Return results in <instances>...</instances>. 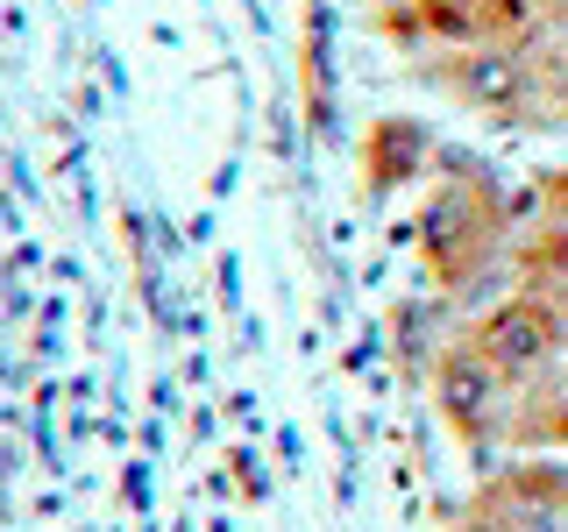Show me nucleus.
<instances>
[{
    "label": "nucleus",
    "mask_w": 568,
    "mask_h": 532,
    "mask_svg": "<svg viewBox=\"0 0 568 532\" xmlns=\"http://www.w3.org/2000/svg\"><path fill=\"white\" fill-rule=\"evenodd\" d=\"M419 79L434 93H448L455 106H469L476 121L555 129V114H547V71H540L532 43H476V50H448V58H419Z\"/></svg>",
    "instance_id": "f257e3e1"
},
{
    "label": "nucleus",
    "mask_w": 568,
    "mask_h": 532,
    "mask_svg": "<svg viewBox=\"0 0 568 532\" xmlns=\"http://www.w3.org/2000/svg\"><path fill=\"white\" fill-rule=\"evenodd\" d=\"M426 383H434V405H440V419L455 426V440H469L476 454L511 448V419H519V398H526V390L511 383L462 327L448 334V348L434 355Z\"/></svg>",
    "instance_id": "f03ea898"
},
{
    "label": "nucleus",
    "mask_w": 568,
    "mask_h": 532,
    "mask_svg": "<svg viewBox=\"0 0 568 532\" xmlns=\"http://www.w3.org/2000/svg\"><path fill=\"white\" fill-rule=\"evenodd\" d=\"M462 334H469V341L484 348L519 390L540 383V377H555V369L568 362V319H561V306L547 291H519V284H511L505 298H490L484 313L462 319Z\"/></svg>",
    "instance_id": "7ed1b4c3"
},
{
    "label": "nucleus",
    "mask_w": 568,
    "mask_h": 532,
    "mask_svg": "<svg viewBox=\"0 0 568 532\" xmlns=\"http://www.w3.org/2000/svg\"><path fill=\"white\" fill-rule=\"evenodd\" d=\"M426 156H434V142H426L419 121H377V129L363 135V171H369V185H377V192L419 177Z\"/></svg>",
    "instance_id": "20e7f679"
},
{
    "label": "nucleus",
    "mask_w": 568,
    "mask_h": 532,
    "mask_svg": "<svg viewBox=\"0 0 568 532\" xmlns=\"http://www.w3.org/2000/svg\"><path fill=\"white\" fill-rule=\"evenodd\" d=\"M540 206H547V213H555V221H568V164L540 177Z\"/></svg>",
    "instance_id": "39448f33"
},
{
    "label": "nucleus",
    "mask_w": 568,
    "mask_h": 532,
    "mask_svg": "<svg viewBox=\"0 0 568 532\" xmlns=\"http://www.w3.org/2000/svg\"><path fill=\"white\" fill-rule=\"evenodd\" d=\"M547 298H555V306H561V319H568V284H555V291H547Z\"/></svg>",
    "instance_id": "423d86ee"
}]
</instances>
